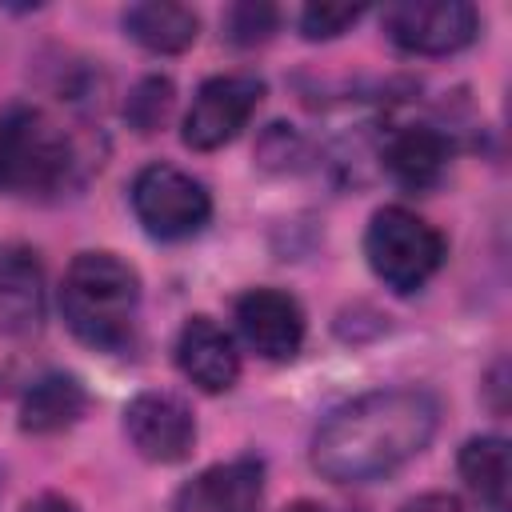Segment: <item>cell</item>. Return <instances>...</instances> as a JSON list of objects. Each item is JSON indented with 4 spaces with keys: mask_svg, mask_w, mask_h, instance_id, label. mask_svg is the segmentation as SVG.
<instances>
[{
    "mask_svg": "<svg viewBox=\"0 0 512 512\" xmlns=\"http://www.w3.org/2000/svg\"><path fill=\"white\" fill-rule=\"evenodd\" d=\"M172 104H176V88H172V80L168 76H144L132 92H128V100H124V116H128V124L136 128V132H156L168 116H172Z\"/></svg>",
    "mask_w": 512,
    "mask_h": 512,
    "instance_id": "obj_17",
    "label": "cell"
},
{
    "mask_svg": "<svg viewBox=\"0 0 512 512\" xmlns=\"http://www.w3.org/2000/svg\"><path fill=\"white\" fill-rule=\"evenodd\" d=\"M124 436L152 464H180L196 444V416L172 392H140L124 404Z\"/></svg>",
    "mask_w": 512,
    "mask_h": 512,
    "instance_id": "obj_8",
    "label": "cell"
},
{
    "mask_svg": "<svg viewBox=\"0 0 512 512\" xmlns=\"http://www.w3.org/2000/svg\"><path fill=\"white\" fill-rule=\"evenodd\" d=\"M128 200H132V212L140 220V228L156 240H184V236H196L208 216H212V196L208 188L176 168V164H144L136 176H132V188H128Z\"/></svg>",
    "mask_w": 512,
    "mask_h": 512,
    "instance_id": "obj_5",
    "label": "cell"
},
{
    "mask_svg": "<svg viewBox=\"0 0 512 512\" xmlns=\"http://www.w3.org/2000/svg\"><path fill=\"white\" fill-rule=\"evenodd\" d=\"M264 464L252 456L212 464L176 492L172 512H260Z\"/></svg>",
    "mask_w": 512,
    "mask_h": 512,
    "instance_id": "obj_10",
    "label": "cell"
},
{
    "mask_svg": "<svg viewBox=\"0 0 512 512\" xmlns=\"http://www.w3.org/2000/svg\"><path fill=\"white\" fill-rule=\"evenodd\" d=\"M88 408V396L80 388V380L72 376H40L24 396H20V428L32 436H48V432H64L72 428Z\"/></svg>",
    "mask_w": 512,
    "mask_h": 512,
    "instance_id": "obj_15",
    "label": "cell"
},
{
    "mask_svg": "<svg viewBox=\"0 0 512 512\" xmlns=\"http://www.w3.org/2000/svg\"><path fill=\"white\" fill-rule=\"evenodd\" d=\"M380 28L408 56H448L476 40L480 16L464 0H404L380 12Z\"/></svg>",
    "mask_w": 512,
    "mask_h": 512,
    "instance_id": "obj_6",
    "label": "cell"
},
{
    "mask_svg": "<svg viewBox=\"0 0 512 512\" xmlns=\"http://www.w3.org/2000/svg\"><path fill=\"white\" fill-rule=\"evenodd\" d=\"M440 424V404L424 388L364 392L316 428L312 468L332 484H372L416 460Z\"/></svg>",
    "mask_w": 512,
    "mask_h": 512,
    "instance_id": "obj_1",
    "label": "cell"
},
{
    "mask_svg": "<svg viewBox=\"0 0 512 512\" xmlns=\"http://www.w3.org/2000/svg\"><path fill=\"white\" fill-rule=\"evenodd\" d=\"M284 512H332V508H324V504H312V500H300V504H292V508H284Z\"/></svg>",
    "mask_w": 512,
    "mask_h": 512,
    "instance_id": "obj_22",
    "label": "cell"
},
{
    "mask_svg": "<svg viewBox=\"0 0 512 512\" xmlns=\"http://www.w3.org/2000/svg\"><path fill=\"white\" fill-rule=\"evenodd\" d=\"M404 512H468V508H464V500L452 496V492H424V496L408 500Z\"/></svg>",
    "mask_w": 512,
    "mask_h": 512,
    "instance_id": "obj_20",
    "label": "cell"
},
{
    "mask_svg": "<svg viewBox=\"0 0 512 512\" xmlns=\"http://www.w3.org/2000/svg\"><path fill=\"white\" fill-rule=\"evenodd\" d=\"M124 36L136 40L140 48L156 52V56H172L196 44L200 36V16L188 4H172V0H144V4H128L124 16Z\"/></svg>",
    "mask_w": 512,
    "mask_h": 512,
    "instance_id": "obj_14",
    "label": "cell"
},
{
    "mask_svg": "<svg viewBox=\"0 0 512 512\" xmlns=\"http://www.w3.org/2000/svg\"><path fill=\"white\" fill-rule=\"evenodd\" d=\"M460 480L488 512H508V440L472 436L460 448Z\"/></svg>",
    "mask_w": 512,
    "mask_h": 512,
    "instance_id": "obj_16",
    "label": "cell"
},
{
    "mask_svg": "<svg viewBox=\"0 0 512 512\" xmlns=\"http://www.w3.org/2000/svg\"><path fill=\"white\" fill-rule=\"evenodd\" d=\"M236 328L256 356L284 364L304 344V308L280 288H248L236 300Z\"/></svg>",
    "mask_w": 512,
    "mask_h": 512,
    "instance_id": "obj_9",
    "label": "cell"
},
{
    "mask_svg": "<svg viewBox=\"0 0 512 512\" xmlns=\"http://www.w3.org/2000/svg\"><path fill=\"white\" fill-rule=\"evenodd\" d=\"M384 168L408 192H428L444 180L452 144L432 124H404L384 140Z\"/></svg>",
    "mask_w": 512,
    "mask_h": 512,
    "instance_id": "obj_13",
    "label": "cell"
},
{
    "mask_svg": "<svg viewBox=\"0 0 512 512\" xmlns=\"http://www.w3.org/2000/svg\"><path fill=\"white\" fill-rule=\"evenodd\" d=\"M264 100V80L252 72H224L196 88L188 112H184V144L192 152H216L228 140L240 136V128L252 120V112Z\"/></svg>",
    "mask_w": 512,
    "mask_h": 512,
    "instance_id": "obj_7",
    "label": "cell"
},
{
    "mask_svg": "<svg viewBox=\"0 0 512 512\" xmlns=\"http://www.w3.org/2000/svg\"><path fill=\"white\" fill-rule=\"evenodd\" d=\"M140 272L116 252H80L60 284V312L76 340L96 352H124L136 336Z\"/></svg>",
    "mask_w": 512,
    "mask_h": 512,
    "instance_id": "obj_2",
    "label": "cell"
},
{
    "mask_svg": "<svg viewBox=\"0 0 512 512\" xmlns=\"http://www.w3.org/2000/svg\"><path fill=\"white\" fill-rule=\"evenodd\" d=\"M72 172L76 144L52 112L36 104H12L0 112V192L48 196L60 192Z\"/></svg>",
    "mask_w": 512,
    "mask_h": 512,
    "instance_id": "obj_3",
    "label": "cell"
},
{
    "mask_svg": "<svg viewBox=\"0 0 512 512\" xmlns=\"http://www.w3.org/2000/svg\"><path fill=\"white\" fill-rule=\"evenodd\" d=\"M364 256H368L372 276L384 288L408 296L440 272L448 244H444L440 228H432L424 216H416L412 208L388 204V208H376L368 220Z\"/></svg>",
    "mask_w": 512,
    "mask_h": 512,
    "instance_id": "obj_4",
    "label": "cell"
},
{
    "mask_svg": "<svg viewBox=\"0 0 512 512\" xmlns=\"http://www.w3.org/2000/svg\"><path fill=\"white\" fill-rule=\"evenodd\" d=\"M20 512H80V508H76V500L60 496V492H40V496H32Z\"/></svg>",
    "mask_w": 512,
    "mask_h": 512,
    "instance_id": "obj_21",
    "label": "cell"
},
{
    "mask_svg": "<svg viewBox=\"0 0 512 512\" xmlns=\"http://www.w3.org/2000/svg\"><path fill=\"white\" fill-rule=\"evenodd\" d=\"M360 16H364L360 4H308L300 12V36L304 40H332V36L348 32Z\"/></svg>",
    "mask_w": 512,
    "mask_h": 512,
    "instance_id": "obj_19",
    "label": "cell"
},
{
    "mask_svg": "<svg viewBox=\"0 0 512 512\" xmlns=\"http://www.w3.org/2000/svg\"><path fill=\"white\" fill-rule=\"evenodd\" d=\"M276 24H280V12L272 4H252L248 0V4H232L224 12V36L232 44H244V48L264 44L276 32Z\"/></svg>",
    "mask_w": 512,
    "mask_h": 512,
    "instance_id": "obj_18",
    "label": "cell"
},
{
    "mask_svg": "<svg viewBox=\"0 0 512 512\" xmlns=\"http://www.w3.org/2000/svg\"><path fill=\"white\" fill-rule=\"evenodd\" d=\"M44 324V268L32 248L0 244V336H32Z\"/></svg>",
    "mask_w": 512,
    "mask_h": 512,
    "instance_id": "obj_12",
    "label": "cell"
},
{
    "mask_svg": "<svg viewBox=\"0 0 512 512\" xmlns=\"http://www.w3.org/2000/svg\"><path fill=\"white\" fill-rule=\"evenodd\" d=\"M176 364L200 392H228L240 380L236 340L212 316H188L176 336Z\"/></svg>",
    "mask_w": 512,
    "mask_h": 512,
    "instance_id": "obj_11",
    "label": "cell"
}]
</instances>
